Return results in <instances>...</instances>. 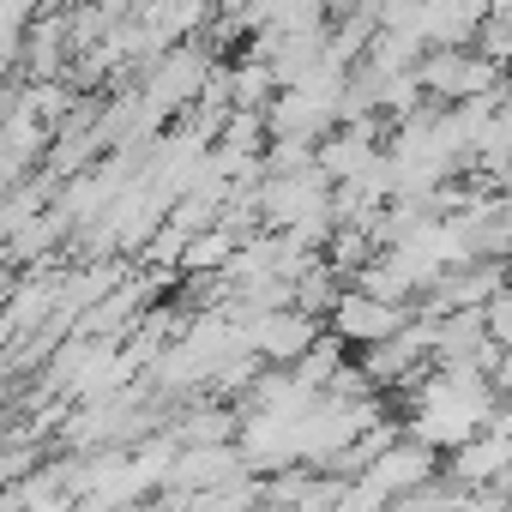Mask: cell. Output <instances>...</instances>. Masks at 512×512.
<instances>
[{
    "mask_svg": "<svg viewBox=\"0 0 512 512\" xmlns=\"http://www.w3.org/2000/svg\"><path fill=\"white\" fill-rule=\"evenodd\" d=\"M416 79H422L428 103L458 109V103H476V97L500 91V61H488L476 43H470V49H428V55L416 61Z\"/></svg>",
    "mask_w": 512,
    "mask_h": 512,
    "instance_id": "6da1fadb",
    "label": "cell"
},
{
    "mask_svg": "<svg viewBox=\"0 0 512 512\" xmlns=\"http://www.w3.org/2000/svg\"><path fill=\"white\" fill-rule=\"evenodd\" d=\"M506 470H512V416H506V410H500L482 434H470L464 446H452V452H446V482H452V488H464V494L494 488Z\"/></svg>",
    "mask_w": 512,
    "mask_h": 512,
    "instance_id": "7a4b0ae2",
    "label": "cell"
},
{
    "mask_svg": "<svg viewBox=\"0 0 512 512\" xmlns=\"http://www.w3.org/2000/svg\"><path fill=\"white\" fill-rule=\"evenodd\" d=\"M326 332L332 326L314 320V314H302V308H278V314H253L247 320V344H253V356H260L266 368H296Z\"/></svg>",
    "mask_w": 512,
    "mask_h": 512,
    "instance_id": "3957f363",
    "label": "cell"
},
{
    "mask_svg": "<svg viewBox=\"0 0 512 512\" xmlns=\"http://www.w3.org/2000/svg\"><path fill=\"white\" fill-rule=\"evenodd\" d=\"M440 476H446L440 452L422 446V440H410V434H398V440L362 470V482H374L386 500H404V494H416V488H428V482H440Z\"/></svg>",
    "mask_w": 512,
    "mask_h": 512,
    "instance_id": "277c9868",
    "label": "cell"
},
{
    "mask_svg": "<svg viewBox=\"0 0 512 512\" xmlns=\"http://www.w3.org/2000/svg\"><path fill=\"white\" fill-rule=\"evenodd\" d=\"M416 320V308H398V302H380V296H368V290H344V302L332 308V332L344 338V344H356V350H368V344H380V338H398L404 326Z\"/></svg>",
    "mask_w": 512,
    "mask_h": 512,
    "instance_id": "5b68a950",
    "label": "cell"
},
{
    "mask_svg": "<svg viewBox=\"0 0 512 512\" xmlns=\"http://www.w3.org/2000/svg\"><path fill=\"white\" fill-rule=\"evenodd\" d=\"M494 13V0H422L416 7V37L422 49H470Z\"/></svg>",
    "mask_w": 512,
    "mask_h": 512,
    "instance_id": "8992f818",
    "label": "cell"
},
{
    "mask_svg": "<svg viewBox=\"0 0 512 512\" xmlns=\"http://www.w3.org/2000/svg\"><path fill=\"white\" fill-rule=\"evenodd\" d=\"M235 476H247L241 446H181V458H175V470H169L163 488H175V494H205V488H223V482H235Z\"/></svg>",
    "mask_w": 512,
    "mask_h": 512,
    "instance_id": "52a82bcc",
    "label": "cell"
},
{
    "mask_svg": "<svg viewBox=\"0 0 512 512\" xmlns=\"http://www.w3.org/2000/svg\"><path fill=\"white\" fill-rule=\"evenodd\" d=\"M169 434H175L181 446H235L241 410H229V404H199V410H187L181 422H169Z\"/></svg>",
    "mask_w": 512,
    "mask_h": 512,
    "instance_id": "ba28073f",
    "label": "cell"
},
{
    "mask_svg": "<svg viewBox=\"0 0 512 512\" xmlns=\"http://www.w3.org/2000/svg\"><path fill=\"white\" fill-rule=\"evenodd\" d=\"M482 314H488V338H494L500 350H512V284H506V290H500Z\"/></svg>",
    "mask_w": 512,
    "mask_h": 512,
    "instance_id": "9c48e42d",
    "label": "cell"
}]
</instances>
